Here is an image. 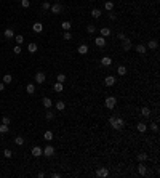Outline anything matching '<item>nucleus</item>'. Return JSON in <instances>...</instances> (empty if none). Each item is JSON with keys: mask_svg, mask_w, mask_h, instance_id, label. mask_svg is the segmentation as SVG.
<instances>
[{"mask_svg": "<svg viewBox=\"0 0 160 178\" xmlns=\"http://www.w3.org/2000/svg\"><path fill=\"white\" fill-rule=\"evenodd\" d=\"M109 124L112 125V128H114V130H117V132H120V130L125 127V120H123L122 117H115V116L109 119Z\"/></svg>", "mask_w": 160, "mask_h": 178, "instance_id": "1", "label": "nucleus"}, {"mask_svg": "<svg viewBox=\"0 0 160 178\" xmlns=\"http://www.w3.org/2000/svg\"><path fill=\"white\" fill-rule=\"evenodd\" d=\"M104 104H106V108H107V109H114L115 104H117V98L115 96H107V98H106V101H104Z\"/></svg>", "mask_w": 160, "mask_h": 178, "instance_id": "2", "label": "nucleus"}, {"mask_svg": "<svg viewBox=\"0 0 160 178\" xmlns=\"http://www.w3.org/2000/svg\"><path fill=\"white\" fill-rule=\"evenodd\" d=\"M50 10H51L53 15H59L63 11V5L61 3H55V5H51V7H50Z\"/></svg>", "mask_w": 160, "mask_h": 178, "instance_id": "3", "label": "nucleus"}, {"mask_svg": "<svg viewBox=\"0 0 160 178\" xmlns=\"http://www.w3.org/2000/svg\"><path fill=\"white\" fill-rule=\"evenodd\" d=\"M122 48L125 50V51H130V50H131V40H130L128 37H125V39L122 40Z\"/></svg>", "mask_w": 160, "mask_h": 178, "instance_id": "4", "label": "nucleus"}, {"mask_svg": "<svg viewBox=\"0 0 160 178\" xmlns=\"http://www.w3.org/2000/svg\"><path fill=\"white\" fill-rule=\"evenodd\" d=\"M45 80H46L45 72H37L35 74V82H37V84H45Z\"/></svg>", "mask_w": 160, "mask_h": 178, "instance_id": "5", "label": "nucleus"}, {"mask_svg": "<svg viewBox=\"0 0 160 178\" xmlns=\"http://www.w3.org/2000/svg\"><path fill=\"white\" fill-rule=\"evenodd\" d=\"M53 154H55V148H53V146H46L45 148V149H43V152H42V156H46V157H51L53 156Z\"/></svg>", "mask_w": 160, "mask_h": 178, "instance_id": "6", "label": "nucleus"}, {"mask_svg": "<svg viewBox=\"0 0 160 178\" xmlns=\"http://www.w3.org/2000/svg\"><path fill=\"white\" fill-rule=\"evenodd\" d=\"M32 31L35 32V34H40V32H42L43 31V24H42V23H34V24H32Z\"/></svg>", "mask_w": 160, "mask_h": 178, "instance_id": "7", "label": "nucleus"}, {"mask_svg": "<svg viewBox=\"0 0 160 178\" xmlns=\"http://www.w3.org/2000/svg\"><path fill=\"white\" fill-rule=\"evenodd\" d=\"M96 175L101 176V178H106V176H109V170L106 169V167H101V169L96 170Z\"/></svg>", "mask_w": 160, "mask_h": 178, "instance_id": "8", "label": "nucleus"}, {"mask_svg": "<svg viewBox=\"0 0 160 178\" xmlns=\"http://www.w3.org/2000/svg\"><path fill=\"white\" fill-rule=\"evenodd\" d=\"M77 51H79V55H87V53L90 51V48H88V45H87V43H82V45H79Z\"/></svg>", "mask_w": 160, "mask_h": 178, "instance_id": "9", "label": "nucleus"}, {"mask_svg": "<svg viewBox=\"0 0 160 178\" xmlns=\"http://www.w3.org/2000/svg\"><path fill=\"white\" fill-rule=\"evenodd\" d=\"M115 77L114 75H107V77H106V79H104V84L106 85H107V87H112V85H115Z\"/></svg>", "mask_w": 160, "mask_h": 178, "instance_id": "10", "label": "nucleus"}, {"mask_svg": "<svg viewBox=\"0 0 160 178\" xmlns=\"http://www.w3.org/2000/svg\"><path fill=\"white\" fill-rule=\"evenodd\" d=\"M101 64H103L104 68H109L110 64H112V58L110 56H103L101 58Z\"/></svg>", "mask_w": 160, "mask_h": 178, "instance_id": "11", "label": "nucleus"}, {"mask_svg": "<svg viewBox=\"0 0 160 178\" xmlns=\"http://www.w3.org/2000/svg\"><path fill=\"white\" fill-rule=\"evenodd\" d=\"M42 152H43V149L40 146H34L32 148V156L34 157H40V156H42Z\"/></svg>", "mask_w": 160, "mask_h": 178, "instance_id": "12", "label": "nucleus"}, {"mask_svg": "<svg viewBox=\"0 0 160 178\" xmlns=\"http://www.w3.org/2000/svg\"><path fill=\"white\" fill-rule=\"evenodd\" d=\"M94 45L99 47V48H103V47L106 45V37H98V39H94Z\"/></svg>", "mask_w": 160, "mask_h": 178, "instance_id": "13", "label": "nucleus"}, {"mask_svg": "<svg viewBox=\"0 0 160 178\" xmlns=\"http://www.w3.org/2000/svg\"><path fill=\"white\" fill-rule=\"evenodd\" d=\"M138 173H139V175H143V176L147 173V167H146L143 162H139V165H138Z\"/></svg>", "mask_w": 160, "mask_h": 178, "instance_id": "14", "label": "nucleus"}, {"mask_svg": "<svg viewBox=\"0 0 160 178\" xmlns=\"http://www.w3.org/2000/svg\"><path fill=\"white\" fill-rule=\"evenodd\" d=\"M42 104L45 106V108H46V109H50V108H51V106H53V101H51V99H50L48 96H45V98L42 99Z\"/></svg>", "mask_w": 160, "mask_h": 178, "instance_id": "15", "label": "nucleus"}, {"mask_svg": "<svg viewBox=\"0 0 160 178\" xmlns=\"http://www.w3.org/2000/svg\"><path fill=\"white\" fill-rule=\"evenodd\" d=\"M53 90H55L56 93H61V92L64 90V85L61 84V82H56V84H55V85H53Z\"/></svg>", "mask_w": 160, "mask_h": 178, "instance_id": "16", "label": "nucleus"}, {"mask_svg": "<svg viewBox=\"0 0 160 178\" xmlns=\"http://www.w3.org/2000/svg\"><path fill=\"white\" fill-rule=\"evenodd\" d=\"M61 29H63V31H70V29H72L70 21H63V23H61Z\"/></svg>", "mask_w": 160, "mask_h": 178, "instance_id": "17", "label": "nucleus"}, {"mask_svg": "<svg viewBox=\"0 0 160 178\" xmlns=\"http://www.w3.org/2000/svg\"><path fill=\"white\" fill-rule=\"evenodd\" d=\"M55 108H56L58 111H64V109H66V103L59 99V101H56V103H55Z\"/></svg>", "mask_w": 160, "mask_h": 178, "instance_id": "18", "label": "nucleus"}, {"mask_svg": "<svg viewBox=\"0 0 160 178\" xmlns=\"http://www.w3.org/2000/svg\"><path fill=\"white\" fill-rule=\"evenodd\" d=\"M37 48H39L37 43H34V42H31V43L27 45V51H29V53H32V55H34L35 51H37Z\"/></svg>", "mask_w": 160, "mask_h": 178, "instance_id": "19", "label": "nucleus"}, {"mask_svg": "<svg viewBox=\"0 0 160 178\" xmlns=\"http://www.w3.org/2000/svg\"><path fill=\"white\" fill-rule=\"evenodd\" d=\"M3 35H5L7 39H13V37H15V32H13V29H11V27H8V29H5Z\"/></svg>", "mask_w": 160, "mask_h": 178, "instance_id": "20", "label": "nucleus"}, {"mask_svg": "<svg viewBox=\"0 0 160 178\" xmlns=\"http://www.w3.org/2000/svg\"><path fill=\"white\" fill-rule=\"evenodd\" d=\"M91 16L94 18V19L101 18V10H99V8H93V10H91Z\"/></svg>", "mask_w": 160, "mask_h": 178, "instance_id": "21", "label": "nucleus"}, {"mask_svg": "<svg viewBox=\"0 0 160 178\" xmlns=\"http://www.w3.org/2000/svg\"><path fill=\"white\" fill-rule=\"evenodd\" d=\"M136 128H138V132H139V133H144L146 130H147V125H146V124H143V122H139L138 125H136Z\"/></svg>", "mask_w": 160, "mask_h": 178, "instance_id": "22", "label": "nucleus"}, {"mask_svg": "<svg viewBox=\"0 0 160 178\" xmlns=\"http://www.w3.org/2000/svg\"><path fill=\"white\" fill-rule=\"evenodd\" d=\"M141 116H143V117H151V109L146 108V106H144V108H141Z\"/></svg>", "mask_w": 160, "mask_h": 178, "instance_id": "23", "label": "nucleus"}, {"mask_svg": "<svg viewBox=\"0 0 160 178\" xmlns=\"http://www.w3.org/2000/svg\"><path fill=\"white\" fill-rule=\"evenodd\" d=\"M158 47V43H157V40H149V43H147V47L146 48H151V50H155Z\"/></svg>", "mask_w": 160, "mask_h": 178, "instance_id": "24", "label": "nucleus"}, {"mask_svg": "<svg viewBox=\"0 0 160 178\" xmlns=\"http://www.w3.org/2000/svg\"><path fill=\"white\" fill-rule=\"evenodd\" d=\"M149 159V156H147L146 152H139L138 154V162H144V161H147Z\"/></svg>", "mask_w": 160, "mask_h": 178, "instance_id": "25", "label": "nucleus"}, {"mask_svg": "<svg viewBox=\"0 0 160 178\" xmlns=\"http://www.w3.org/2000/svg\"><path fill=\"white\" fill-rule=\"evenodd\" d=\"M146 50H147V48H146V45H141V43H139V45H136V51H138L139 55H144Z\"/></svg>", "mask_w": 160, "mask_h": 178, "instance_id": "26", "label": "nucleus"}, {"mask_svg": "<svg viewBox=\"0 0 160 178\" xmlns=\"http://www.w3.org/2000/svg\"><path fill=\"white\" fill-rule=\"evenodd\" d=\"M104 8L107 11H112V10H114V2H112V0H107V2L104 3Z\"/></svg>", "mask_w": 160, "mask_h": 178, "instance_id": "27", "label": "nucleus"}, {"mask_svg": "<svg viewBox=\"0 0 160 178\" xmlns=\"http://www.w3.org/2000/svg\"><path fill=\"white\" fill-rule=\"evenodd\" d=\"M26 92H27L29 95H34V93H35V85H34V84H27Z\"/></svg>", "mask_w": 160, "mask_h": 178, "instance_id": "28", "label": "nucleus"}, {"mask_svg": "<svg viewBox=\"0 0 160 178\" xmlns=\"http://www.w3.org/2000/svg\"><path fill=\"white\" fill-rule=\"evenodd\" d=\"M99 32H101V37H109V35H110V29L109 27H103Z\"/></svg>", "mask_w": 160, "mask_h": 178, "instance_id": "29", "label": "nucleus"}, {"mask_svg": "<svg viewBox=\"0 0 160 178\" xmlns=\"http://www.w3.org/2000/svg\"><path fill=\"white\" fill-rule=\"evenodd\" d=\"M43 138H45L46 141H51V140H53V132H51V130H46V132L43 133Z\"/></svg>", "mask_w": 160, "mask_h": 178, "instance_id": "30", "label": "nucleus"}, {"mask_svg": "<svg viewBox=\"0 0 160 178\" xmlns=\"http://www.w3.org/2000/svg\"><path fill=\"white\" fill-rule=\"evenodd\" d=\"M8 130H10V127L7 125V124H2V125H0V133H2V135L8 133Z\"/></svg>", "mask_w": 160, "mask_h": 178, "instance_id": "31", "label": "nucleus"}, {"mask_svg": "<svg viewBox=\"0 0 160 178\" xmlns=\"http://www.w3.org/2000/svg\"><path fill=\"white\" fill-rule=\"evenodd\" d=\"M117 74H118V75H125V74H127V68H125V66H118V68H117Z\"/></svg>", "mask_w": 160, "mask_h": 178, "instance_id": "32", "label": "nucleus"}, {"mask_svg": "<svg viewBox=\"0 0 160 178\" xmlns=\"http://www.w3.org/2000/svg\"><path fill=\"white\" fill-rule=\"evenodd\" d=\"M87 32L88 34H94V32H96V26H94V24H88L87 26Z\"/></svg>", "mask_w": 160, "mask_h": 178, "instance_id": "33", "label": "nucleus"}, {"mask_svg": "<svg viewBox=\"0 0 160 178\" xmlns=\"http://www.w3.org/2000/svg\"><path fill=\"white\" fill-rule=\"evenodd\" d=\"M15 42H16V45H21L22 42H24V37H22V35H15Z\"/></svg>", "mask_w": 160, "mask_h": 178, "instance_id": "34", "label": "nucleus"}, {"mask_svg": "<svg viewBox=\"0 0 160 178\" xmlns=\"http://www.w3.org/2000/svg\"><path fill=\"white\" fill-rule=\"evenodd\" d=\"M15 143L18 146H22V144H24V138H22V136H16V138H15Z\"/></svg>", "mask_w": 160, "mask_h": 178, "instance_id": "35", "label": "nucleus"}, {"mask_svg": "<svg viewBox=\"0 0 160 178\" xmlns=\"http://www.w3.org/2000/svg\"><path fill=\"white\" fill-rule=\"evenodd\" d=\"M11 80H13V77L10 74H5L3 75V84H11Z\"/></svg>", "mask_w": 160, "mask_h": 178, "instance_id": "36", "label": "nucleus"}, {"mask_svg": "<svg viewBox=\"0 0 160 178\" xmlns=\"http://www.w3.org/2000/svg\"><path fill=\"white\" fill-rule=\"evenodd\" d=\"M66 79H67V77L64 75V74H58V77H56V80L61 82V84H64V82H66Z\"/></svg>", "mask_w": 160, "mask_h": 178, "instance_id": "37", "label": "nucleus"}, {"mask_svg": "<svg viewBox=\"0 0 160 178\" xmlns=\"http://www.w3.org/2000/svg\"><path fill=\"white\" fill-rule=\"evenodd\" d=\"M45 119H46V120H53V119H55V114H53V112L48 109V111H46V116H45Z\"/></svg>", "mask_w": 160, "mask_h": 178, "instance_id": "38", "label": "nucleus"}, {"mask_svg": "<svg viewBox=\"0 0 160 178\" xmlns=\"http://www.w3.org/2000/svg\"><path fill=\"white\" fill-rule=\"evenodd\" d=\"M63 39H64V40H70V39H72V34H70V31H66V32H64Z\"/></svg>", "mask_w": 160, "mask_h": 178, "instance_id": "39", "label": "nucleus"}, {"mask_svg": "<svg viewBox=\"0 0 160 178\" xmlns=\"http://www.w3.org/2000/svg\"><path fill=\"white\" fill-rule=\"evenodd\" d=\"M149 128L152 130V132H155V133H157V132H158V125H157V122H152Z\"/></svg>", "mask_w": 160, "mask_h": 178, "instance_id": "40", "label": "nucleus"}, {"mask_svg": "<svg viewBox=\"0 0 160 178\" xmlns=\"http://www.w3.org/2000/svg\"><path fill=\"white\" fill-rule=\"evenodd\" d=\"M3 156L7 157V159H10L11 156H13V152H11V149H5V151H3Z\"/></svg>", "mask_w": 160, "mask_h": 178, "instance_id": "41", "label": "nucleus"}, {"mask_svg": "<svg viewBox=\"0 0 160 178\" xmlns=\"http://www.w3.org/2000/svg\"><path fill=\"white\" fill-rule=\"evenodd\" d=\"M10 122H11V119L8 116H3L2 117V124H7V125H10Z\"/></svg>", "mask_w": 160, "mask_h": 178, "instance_id": "42", "label": "nucleus"}, {"mask_svg": "<svg viewBox=\"0 0 160 178\" xmlns=\"http://www.w3.org/2000/svg\"><path fill=\"white\" fill-rule=\"evenodd\" d=\"M21 5H22V8H29L31 7V2L29 0H21Z\"/></svg>", "mask_w": 160, "mask_h": 178, "instance_id": "43", "label": "nucleus"}, {"mask_svg": "<svg viewBox=\"0 0 160 178\" xmlns=\"http://www.w3.org/2000/svg\"><path fill=\"white\" fill-rule=\"evenodd\" d=\"M13 53H15V55H19V53H21V45H16L13 48Z\"/></svg>", "mask_w": 160, "mask_h": 178, "instance_id": "44", "label": "nucleus"}, {"mask_svg": "<svg viewBox=\"0 0 160 178\" xmlns=\"http://www.w3.org/2000/svg\"><path fill=\"white\" fill-rule=\"evenodd\" d=\"M50 7H51L50 2H43V3H42V8H43V10H50Z\"/></svg>", "mask_w": 160, "mask_h": 178, "instance_id": "45", "label": "nucleus"}, {"mask_svg": "<svg viewBox=\"0 0 160 178\" xmlns=\"http://www.w3.org/2000/svg\"><path fill=\"white\" fill-rule=\"evenodd\" d=\"M109 19H112V21H114V19H115V15H114V13H112V11H110V13H109Z\"/></svg>", "mask_w": 160, "mask_h": 178, "instance_id": "46", "label": "nucleus"}, {"mask_svg": "<svg viewBox=\"0 0 160 178\" xmlns=\"http://www.w3.org/2000/svg\"><path fill=\"white\" fill-rule=\"evenodd\" d=\"M5 90V84H3V82H0V92H3Z\"/></svg>", "mask_w": 160, "mask_h": 178, "instance_id": "47", "label": "nucleus"}, {"mask_svg": "<svg viewBox=\"0 0 160 178\" xmlns=\"http://www.w3.org/2000/svg\"><path fill=\"white\" fill-rule=\"evenodd\" d=\"M118 39L123 40V39H125V34H122V32H120V34H118Z\"/></svg>", "mask_w": 160, "mask_h": 178, "instance_id": "48", "label": "nucleus"}, {"mask_svg": "<svg viewBox=\"0 0 160 178\" xmlns=\"http://www.w3.org/2000/svg\"><path fill=\"white\" fill-rule=\"evenodd\" d=\"M0 40H2V35H0Z\"/></svg>", "mask_w": 160, "mask_h": 178, "instance_id": "49", "label": "nucleus"}, {"mask_svg": "<svg viewBox=\"0 0 160 178\" xmlns=\"http://www.w3.org/2000/svg\"><path fill=\"white\" fill-rule=\"evenodd\" d=\"M48 2H50V0H48Z\"/></svg>", "mask_w": 160, "mask_h": 178, "instance_id": "50", "label": "nucleus"}]
</instances>
